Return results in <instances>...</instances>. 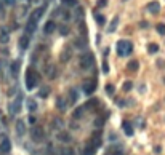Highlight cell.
<instances>
[{"mask_svg": "<svg viewBox=\"0 0 165 155\" xmlns=\"http://www.w3.org/2000/svg\"><path fill=\"white\" fill-rule=\"evenodd\" d=\"M37 85H38V74L32 67H29L26 70V86H28V90H34Z\"/></svg>", "mask_w": 165, "mask_h": 155, "instance_id": "obj_1", "label": "cell"}, {"mask_svg": "<svg viewBox=\"0 0 165 155\" xmlns=\"http://www.w3.org/2000/svg\"><path fill=\"white\" fill-rule=\"evenodd\" d=\"M133 51V45L128 40H119L117 42V55L119 56H127Z\"/></svg>", "mask_w": 165, "mask_h": 155, "instance_id": "obj_2", "label": "cell"}, {"mask_svg": "<svg viewBox=\"0 0 165 155\" xmlns=\"http://www.w3.org/2000/svg\"><path fill=\"white\" fill-rule=\"evenodd\" d=\"M93 64H95V58H93L91 53H85V55L80 56V67L82 69H91Z\"/></svg>", "mask_w": 165, "mask_h": 155, "instance_id": "obj_3", "label": "cell"}, {"mask_svg": "<svg viewBox=\"0 0 165 155\" xmlns=\"http://www.w3.org/2000/svg\"><path fill=\"white\" fill-rule=\"evenodd\" d=\"M43 136H45V131L42 130L40 126H34V128L31 130V138H32V141L38 142V141H42V139H43Z\"/></svg>", "mask_w": 165, "mask_h": 155, "instance_id": "obj_4", "label": "cell"}, {"mask_svg": "<svg viewBox=\"0 0 165 155\" xmlns=\"http://www.w3.org/2000/svg\"><path fill=\"white\" fill-rule=\"evenodd\" d=\"M90 144L93 145L95 149H98L101 145V131H93V135L90 136Z\"/></svg>", "mask_w": 165, "mask_h": 155, "instance_id": "obj_5", "label": "cell"}, {"mask_svg": "<svg viewBox=\"0 0 165 155\" xmlns=\"http://www.w3.org/2000/svg\"><path fill=\"white\" fill-rule=\"evenodd\" d=\"M95 90H96V82H95V80H87V82L83 83V91H85L87 94L95 93Z\"/></svg>", "mask_w": 165, "mask_h": 155, "instance_id": "obj_6", "label": "cell"}, {"mask_svg": "<svg viewBox=\"0 0 165 155\" xmlns=\"http://www.w3.org/2000/svg\"><path fill=\"white\" fill-rule=\"evenodd\" d=\"M148 11L152 14H157L159 11H160V3H159V2H151V3L148 5Z\"/></svg>", "mask_w": 165, "mask_h": 155, "instance_id": "obj_7", "label": "cell"}, {"mask_svg": "<svg viewBox=\"0 0 165 155\" xmlns=\"http://www.w3.org/2000/svg\"><path fill=\"white\" fill-rule=\"evenodd\" d=\"M10 150H11L10 141H8V139H3V141H2V144H0V152H2V154H8Z\"/></svg>", "mask_w": 165, "mask_h": 155, "instance_id": "obj_8", "label": "cell"}, {"mask_svg": "<svg viewBox=\"0 0 165 155\" xmlns=\"http://www.w3.org/2000/svg\"><path fill=\"white\" fill-rule=\"evenodd\" d=\"M58 139L61 142H71V141H72L71 135H69V133H66V131H59V133H58Z\"/></svg>", "mask_w": 165, "mask_h": 155, "instance_id": "obj_9", "label": "cell"}, {"mask_svg": "<svg viewBox=\"0 0 165 155\" xmlns=\"http://www.w3.org/2000/svg\"><path fill=\"white\" fill-rule=\"evenodd\" d=\"M55 29H56L55 21H48V23H45V27H43L45 34H52V32L55 31Z\"/></svg>", "mask_w": 165, "mask_h": 155, "instance_id": "obj_10", "label": "cell"}, {"mask_svg": "<svg viewBox=\"0 0 165 155\" xmlns=\"http://www.w3.org/2000/svg\"><path fill=\"white\" fill-rule=\"evenodd\" d=\"M83 112H85V107L83 106H79L77 109H74V112H72V118H82V115H83Z\"/></svg>", "mask_w": 165, "mask_h": 155, "instance_id": "obj_11", "label": "cell"}, {"mask_svg": "<svg viewBox=\"0 0 165 155\" xmlns=\"http://www.w3.org/2000/svg\"><path fill=\"white\" fill-rule=\"evenodd\" d=\"M35 27H37V23H35L34 19H29L28 24H26V32H28V34H32V32L35 31Z\"/></svg>", "mask_w": 165, "mask_h": 155, "instance_id": "obj_12", "label": "cell"}, {"mask_svg": "<svg viewBox=\"0 0 165 155\" xmlns=\"http://www.w3.org/2000/svg\"><path fill=\"white\" fill-rule=\"evenodd\" d=\"M42 14H43V8H37V10L31 14V18H29V19H34L35 23H37V21L42 18Z\"/></svg>", "mask_w": 165, "mask_h": 155, "instance_id": "obj_13", "label": "cell"}, {"mask_svg": "<svg viewBox=\"0 0 165 155\" xmlns=\"http://www.w3.org/2000/svg\"><path fill=\"white\" fill-rule=\"evenodd\" d=\"M16 131H18V135L19 136H23L26 133V126H24V123H23V120L16 122Z\"/></svg>", "mask_w": 165, "mask_h": 155, "instance_id": "obj_14", "label": "cell"}, {"mask_svg": "<svg viewBox=\"0 0 165 155\" xmlns=\"http://www.w3.org/2000/svg\"><path fill=\"white\" fill-rule=\"evenodd\" d=\"M95 152H96V149L93 147L90 142L85 145V149H83V155H95Z\"/></svg>", "mask_w": 165, "mask_h": 155, "instance_id": "obj_15", "label": "cell"}, {"mask_svg": "<svg viewBox=\"0 0 165 155\" xmlns=\"http://www.w3.org/2000/svg\"><path fill=\"white\" fill-rule=\"evenodd\" d=\"M47 77H48V79H55L56 77V67L55 66H48V67H47Z\"/></svg>", "mask_w": 165, "mask_h": 155, "instance_id": "obj_16", "label": "cell"}, {"mask_svg": "<svg viewBox=\"0 0 165 155\" xmlns=\"http://www.w3.org/2000/svg\"><path fill=\"white\" fill-rule=\"evenodd\" d=\"M19 102H21V98H18V99L14 101L13 104H11L10 110H11V112H13V114H18V112H19V109H21V107H19Z\"/></svg>", "mask_w": 165, "mask_h": 155, "instance_id": "obj_17", "label": "cell"}, {"mask_svg": "<svg viewBox=\"0 0 165 155\" xmlns=\"http://www.w3.org/2000/svg\"><path fill=\"white\" fill-rule=\"evenodd\" d=\"M124 131H125V135L127 136H133V128H131V125L128 123V122H124Z\"/></svg>", "mask_w": 165, "mask_h": 155, "instance_id": "obj_18", "label": "cell"}, {"mask_svg": "<svg viewBox=\"0 0 165 155\" xmlns=\"http://www.w3.org/2000/svg\"><path fill=\"white\" fill-rule=\"evenodd\" d=\"M77 98H79V94H77L76 90L69 91V102H71V104H76L77 102Z\"/></svg>", "mask_w": 165, "mask_h": 155, "instance_id": "obj_19", "label": "cell"}, {"mask_svg": "<svg viewBox=\"0 0 165 155\" xmlns=\"http://www.w3.org/2000/svg\"><path fill=\"white\" fill-rule=\"evenodd\" d=\"M19 46H21L23 50L29 46V37H28V35H24V37H21V38H19Z\"/></svg>", "mask_w": 165, "mask_h": 155, "instance_id": "obj_20", "label": "cell"}, {"mask_svg": "<svg viewBox=\"0 0 165 155\" xmlns=\"http://www.w3.org/2000/svg\"><path fill=\"white\" fill-rule=\"evenodd\" d=\"M127 67L131 70V72H135V70H138V67H140V62H138L136 59H133V61H130V62H128V66H127Z\"/></svg>", "mask_w": 165, "mask_h": 155, "instance_id": "obj_21", "label": "cell"}, {"mask_svg": "<svg viewBox=\"0 0 165 155\" xmlns=\"http://www.w3.org/2000/svg\"><path fill=\"white\" fill-rule=\"evenodd\" d=\"M28 109L31 110V112H34V110H37V102H35L32 98H29L28 99Z\"/></svg>", "mask_w": 165, "mask_h": 155, "instance_id": "obj_22", "label": "cell"}, {"mask_svg": "<svg viewBox=\"0 0 165 155\" xmlns=\"http://www.w3.org/2000/svg\"><path fill=\"white\" fill-rule=\"evenodd\" d=\"M18 72H19V61H14L13 64H11V74H13L14 77L18 75Z\"/></svg>", "mask_w": 165, "mask_h": 155, "instance_id": "obj_23", "label": "cell"}, {"mask_svg": "<svg viewBox=\"0 0 165 155\" xmlns=\"http://www.w3.org/2000/svg\"><path fill=\"white\" fill-rule=\"evenodd\" d=\"M56 107H58L59 110H66V101L63 99V98H58V99H56Z\"/></svg>", "mask_w": 165, "mask_h": 155, "instance_id": "obj_24", "label": "cell"}, {"mask_svg": "<svg viewBox=\"0 0 165 155\" xmlns=\"http://www.w3.org/2000/svg\"><path fill=\"white\" fill-rule=\"evenodd\" d=\"M40 98H48V94H50V88L48 86H42L40 88Z\"/></svg>", "mask_w": 165, "mask_h": 155, "instance_id": "obj_25", "label": "cell"}, {"mask_svg": "<svg viewBox=\"0 0 165 155\" xmlns=\"http://www.w3.org/2000/svg\"><path fill=\"white\" fill-rule=\"evenodd\" d=\"M61 3L66 7H77V0H61Z\"/></svg>", "mask_w": 165, "mask_h": 155, "instance_id": "obj_26", "label": "cell"}, {"mask_svg": "<svg viewBox=\"0 0 165 155\" xmlns=\"http://www.w3.org/2000/svg\"><path fill=\"white\" fill-rule=\"evenodd\" d=\"M69 58H71V51H69V48H67V50H64V53H63L61 61H63V62H66V61H69Z\"/></svg>", "mask_w": 165, "mask_h": 155, "instance_id": "obj_27", "label": "cell"}, {"mask_svg": "<svg viewBox=\"0 0 165 155\" xmlns=\"http://www.w3.org/2000/svg\"><path fill=\"white\" fill-rule=\"evenodd\" d=\"M117 24H119V18H114V21L111 23V26H109V32H114V31H116Z\"/></svg>", "mask_w": 165, "mask_h": 155, "instance_id": "obj_28", "label": "cell"}, {"mask_svg": "<svg viewBox=\"0 0 165 155\" xmlns=\"http://www.w3.org/2000/svg\"><path fill=\"white\" fill-rule=\"evenodd\" d=\"M148 51H149V53H157V51H159V45H155V43H151V45L148 46Z\"/></svg>", "mask_w": 165, "mask_h": 155, "instance_id": "obj_29", "label": "cell"}, {"mask_svg": "<svg viewBox=\"0 0 165 155\" xmlns=\"http://www.w3.org/2000/svg\"><path fill=\"white\" fill-rule=\"evenodd\" d=\"M96 23H98L100 26H103L104 23H106V21H104V16H103V14H96Z\"/></svg>", "mask_w": 165, "mask_h": 155, "instance_id": "obj_30", "label": "cell"}, {"mask_svg": "<svg viewBox=\"0 0 165 155\" xmlns=\"http://www.w3.org/2000/svg\"><path fill=\"white\" fill-rule=\"evenodd\" d=\"M131 86H133V83H131V82H125L122 88H124V91H130V90H131Z\"/></svg>", "mask_w": 165, "mask_h": 155, "instance_id": "obj_31", "label": "cell"}, {"mask_svg": "<svg viewBox=\"0 0 165 155\" xmlns=\"http://www.w3.org/2000/svg\"><path fill=\"white\" fill-rule=\"evenodd\" d=\"M157 32L160 35H165V24H157Z\"/></svg>", "mask_w": 165, "mask_h": 155, "instance_id": "obj_32", "label": "cell"}, {"mask_svg": "<svg viewBox=\"0 0 165 155\" xmlns=\"http://www.w3.org/2000/svg\"><path fill=\"white\" fill-rule=\"evenodd\" d=\"M59 32H61V35H67L69 34V27L67 26H61V27H59Z\"/></svg>", "mask_w": 165, "mask_h": 155, "instance_id": "obj_33", "label": "cell"}, {"mask_svg": "<svg viewBox=\"0 0 165 155\" xmlns=\"http://www.w3.org/2000/svg\"><path fill=\"white\" fill-rule=\"evenodd\" d=\"M63 155H76L72 149H63Z\"/></svg>", "mask_w": 165, "mask_h": 155, "instance_id": "obj_34", "label": "cell"}, {"mask_svg": "<svg viewBox=\"0 0 165 155\" xmlns=\"http://www.w3.org/2000/svg\"><path fill=\"white\" fill-rule=\"evenodd\" d=\"M76 45H77V48H83V46H85V42H83V38H79Z\"/></svg>", "mask_w": 165, "mask_h": 155, "instance_id": "obj_35", "label": "cell"}, {"mask_svg": "<svg viewBox=\"0 0 165 155\" xmlns=\"http://www.w3.org/2000/svg\"><path fill=\"white\" fill-rule=\"evenodd\" d=\"M106 91H107V94H112L114 93V86L112 85H106Z\"/></svg>", "mask_w": 165, "mask_h": 155, "instance_id": "obj_36", "label": "cell"}, {"mask_svg": "<svg viewBox=\"0 0 165 155\" xmlns=\"http://www.w3.org/2000/svg\"><path fill=\"white\" fill-rule=\"evenodd\" d=\"M103 72H104V74L109 72V66H107V62H106V61L103 62Z\"/></svg>", "mask_w": 165, "mask_h": 155, "instance_id": "obj_37", "label": "cell"}, {"mask_svg": "<svg viewBox=\"0 0 165 155\" xmlns=\"http://www.w3.org/2000/svg\"><path fill=\"white\" fill-rule=\"evenodd\" d=\"M82 8H77V19H82Z\"/></svg>", "mask_w": 165, "mask_h": 155, "instance_id": "obj_38", "label": "cell"}, {"mask_svg": "<svg viewBox=\"0 0 165 155\" xmlns=\"http://www.w3.org/2000/svg\"><path fill=\"white\" fill-rule=\"evenodd\" d=\"M29 123H32V125L35 123V117H34V115H29Z\"/></svg>", "mask_w": 165, "mask_h": 155, "instance_id": "obj_39", "label": "cell"}, {"mask_svg": "<svg viewBox=\"0 0 165 155\" xmlns=\"http://www.w3.org/2000/svg\"><path fill=\"white\" fill-rule=\"evenodd\" d=\"M106 3H107V0H100V2H98V5H100V7H104Z\"/></svg>", "mask_w": 165, "mask_h": 155, "instance_id": "obj_40", "label": "cell"}, {"mask_svg": "<svg viewBox=\"0 0 165 155\" xmlns=\"http://www.w3.org/2000/svg\"><path fill=\"white\" fill-rule=\"evenodd\" d=\"M14 2H16V0H5V3L7 5H14Z\"/></svg>", "mask_w": 165, "mask_h": 155, "instance_id": "obj_41", "label": "cell"}, {"mask_svg": "<svg viewBox=\"0 0 165 155\" xmlns=\"http://www.w3.org/2000/svg\"><path fill=\"white\" fill-rule=\"evenodd\" d=\"M112 155H124L122 152H112Z\"/></svg>", "mask_w": 165, "mask_h": 155, "instance_id": "obj_42", "label": "cell"}, {"mask_svg": "<svg viewBox=\"0 0 165 155\" xmlns=\"http://www.w3.org/2000/svg\"><path fill=\"white\" fill-rule=\"evenodd\" d=\"M124 2H125V0H124Z\"/></svg>", "mask_w": 165, "mask_h": 155, "instance_id": "obj_43", "label": "cell"}]
</instances>
